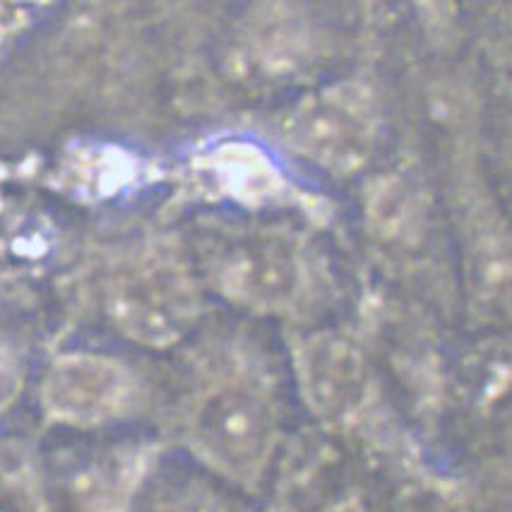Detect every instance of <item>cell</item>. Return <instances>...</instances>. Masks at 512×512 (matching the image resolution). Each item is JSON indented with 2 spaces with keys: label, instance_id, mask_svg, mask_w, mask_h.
Here are the masks:
<instances>
[{
  "label": "cell",
  "instance_id": "cell-1",
  "mask_svg": "<svg viewBox=\"0 0 512 512\" xmlns=\"http://www.w3.org/2000/svg\"><path fill=\"white\" fill-rule=\"evenodd\" d=\"M279 421L275 404L248 383H224L195 404L188 440L200 460L231 479H255L275 452Z\"/></svg>",
  "mask_w": 512,
  "mask_h": 512
},
{
  "label": "cell",
  "instance_id": "cell-2",
  "mask_svg": "<svg viewBox=\"0 0 512 512\" xmlns=\"http://www.w3.org/2000/svg\"><path fill=\"white\" fill-rule=\"evenodd\" d=\"M138 383L128 366L111 356L73 354L49 368L41 390L44 409L70 426H101L133 407Z\"/></svg>",
  "mask_w": 512,
  "mask_h": 512
},
{
  "label": "cell",
  "instance_id": "cell-3",
  "mask_svg": "<svg viewBox=\"0 0 512 512\" xmlns=\"http://www.w3.org/2000/svg\"><path fill=\"white\" fill-rule=\"evenodd\" d=\"M111 315L135 342L166 347L195 325L198 299L188 279L171 267H142L116 284Z\"/></svg>",
  "mask_w": 512,
  "mask_h": 512
},
{
  "label": "cell",
  "instance_id": "cell-4",
  "mask_svg": "<svg viewBox=\"0 0 512 512\" xmlns=\"http://www.w3.org/2000/svg\"><path fill=\"white\" fill-rule=\"evenodd\" d=\"M299 383L308 407L327 421H344L361 409L368 395V373L349 339L325 332L299 351Z\"/></svg>",
  "mask_w": 512,
  "mask_h": 512
},
{
  "label": "cell",
  "instance_id": "cell-5",
  "mask_svg": "<svg viewBox=\"0 0 512 512\" xmlns=\"http://www.w3.org/2000/svg\"><path fill=\"white\" fill-rule=\"evenodd\" d=\"M217 171L236 195H248V198H265L282 186L275 166L250 147H231L229 152H224Z\"/></svg>",
  "mask_w": 512,
  "mask_h": 512
},
{
  "label": "cell",
  "instance_id": "cell-6",
  "mask_svg": "<svg viewBox=\"0 0 512 512\" xmlns=\"http://www.w3.org/2000/svg\"><path fill=\"white\" fill-rule=\"evenodd\" d=\"M22 363L8 347H0V414L17 400L22 392Z\"/></svg>",
  "mask_w": 512,
  "mask_h": 512
}]
</instances>
